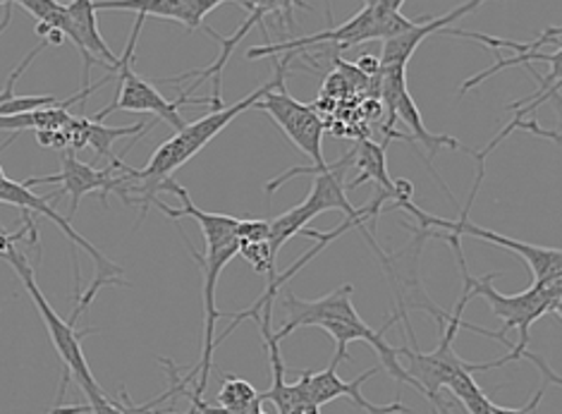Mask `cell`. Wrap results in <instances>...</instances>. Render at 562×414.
Masks as SVG:
<instances>
[{
    "mask_svg": "<svg viewBox=\"0 0 562 414\" xmlns=\"http://www.w3.org/2000/svg\"><path fill=\"white\" fill-rule=\"evenodd\" d=\"M53 105H60L56 97H15L5 103H0V118L44 111V109H53Z\"/></svg>",
    "mask_w": 562,
    "mask_h": 414,
    "instance_id": "20",
    "label": "cell"
},
{
    "mask_svg": "<svg viewBox=\"0 0 562 414\" xmlns=\"http://www.w3.org/2000/svg\"><path fill=\"white\" fill-rule=\"evenodd\" d=\"M0 199H3V204H12V206L24 209V213H38V216L50 219L65 235L70 237L72 245L82 247L89 254V257L93 259V266H97V273H93V283L89 286L87 292H82V295L77 298V306L72 310L70 322L77 324V318L89 310V304L93 302V298H97V292L101 288H105V286H123L125 288L127 286L125 280H123L125 271L120 269L117 264H113L109 257H105V254L99 247H93L85 235H79L72 228V221L70 219H63L60 213L50 206V199H58L56 192L48 194V197H36L32 192V187L24 184V180L22 182L10 180L5 176V170H3V182H0Z\"/></svg>",
    "mask_w": 562,
    "mask_h": 414,
    "instance_id": "9",
    "label": "cell"
},
{
    "mask_svg": "<svg viewBox=\"0 0 562 414\" xmlns=\"http://www.w3.org/2000/svg\"><path fill=\"white\" fill-rule=\"evenodd\" d=\"M225 5V0H101L97 10H123V12H137L144 18H164L176 20L187 30H204V18L209 12Z\"/></svg>",
    "mask_w": 562,
    "mask_h": 414,
    "instance_id": "14",
    "label": "cell"
},
{
    "mask_svg": "<svg viewBox=\"0 0 562 414\" xmlns=\"http://www.w3.org/2000/svg\"><path fill=\"white\" fill-rule=\"evenodd\" d=\"M446 239L454 251V259H458L462 283L472 290L474 298H484L491 304L493 314L505 322L501 336L507 338V331H513V328L519 331V343L513 347V353L503 359H495L493 369L510 365V362H515V359H521V355L527 353V345H529L531 324L539 322L543 314L555 312L558 302L562 300V271L555 276H548L543 280H537V283H533L529 290L519 292V295H501V292L493 288L495 273H488L484 278H474L470 273V269H467L460 237L446 235Z\"/></svg>",
    "mask_w": 562,
    "mask_h": 414,
    "instance_id": "4",
    "label": "cell"
},
{
    "mask_svg": "<svg viewBox=\"0 0 562 414\" xmlns=\"http://www.w3.org/2000/svg\"><path fill=\"white\" fill-rule=\"evenodd\" d=\"M481 0H472V3H464L460 8H454L448 15H440V18H428L426 22H422L419 26H414L407 34L393 38V42H385L383 44V53H381V65L383 68H407L409 58L414 56V51L419 48V44L424 38H428L431 34H443L446 30H450L452 22H458L460 18L470 15V12L479 10Z\"/></svg>",
    "mask_w": 562,
    "mask_h": 414,
    "instance_id": "15",
    "label": "cell"
},
{
    "mask_svg": "<svg viewBox=\"0 0 562 414\" xmlns=\"http://www.w3.org/2000/svg\"><path fill=\"white\" fill-rule=\"evenodd\" d=\"M290 53L285 58H271L273 60V75H276V87L266 93V97L254 105V111H263L273 118V123L285 132L288 139L297 146L302 154H306L314 161V166H297L292 170H285L283 176L273 178L271 182H266L263 190L273 194L276 190H280L288 180L297 178V176H321V172H330L338 168H350L357 161V146L352 152H347L342 158H338L336 164H326L324 158V132H326V123L318 118V113L312 109V105L300 103L297 99H292L288 89H285V72L290 65Z\"/></svg>",
    "mask_w": 562,
    "mask_h": 414,
    "instance_id": "3",
    "label": "cell"
},
{
    "mask_svg": "<svg viewBox=\"0 0 562 414\" xmlns=\"http://www.w3.org/2000/svg\"><path fill=\"white\" fill-rule=\"evenodd\" d=\"M127 412H130V414H149V412H144L142 407H137L135 403H132V405H127Z\"/></svg>",
    "mask_w": 562,
    "mask_h": 414,
    "instance_id": "25",
    "label": "cell"
},
{
    "mask_svg": "<svg viewBox=\"0 0 562 414\" xmlns=\"http://www.w3.org/2000/svg\"><path fill=\"white\" fill-rule=\"evenodd\" d=\"M385 149H387L385 144H376L369 139H361L357 144L355 166L359 168V176L347 184V190H357V187H361V182H376L379 190L385 192L395 202V180L387 176Z\"/></svg>",
    "mask_w": 562,
    "mask_h": 414,
    "instance_id": "17",
    "label": "cell"
},
{
    "mask_svg": "<svg viewBox=\"0 0 562 414\" xmlns=\"http://www.w3.org/2000/svg\"><path fill=\"white\" fill-rule=\"evenodd\" d=\"M239 254L251 264V269L257 273H266L269 278H276V254L271 249V243H247L239 249Z\"/></svg>",
    "mask_w": 562,
    "mask_h": 414,
    "instance_id": "19",
    "label": "cell"
},
{
    "mask_svg": "<svg viewBox=\"0 0 562 414\" xmlns=\"http://www.w3.org/2000/svg\"><path fill=\"white\" fill-rule=\"evenodd\" d=\"M239 243L247 245V243H271V221H263V219H251L239 223V231H237Z\"/></svg>",
    "mask_w": 562,
    "mask_h": 414,
    "instance_id": "21",
    "label": "cell"
},
{
    "mask_svg": "<svg viewBox=\"0 0 562 414\" xmlns=\"http://www.w3.org/2000/svg\"><path fill=\"white\" fill-rule=\"evenodd\" d=\"M87 400H89L87 405L91 407V414H130L127 407L117 405L115 400L109 398V393H105V391L91 393V395H87Z\"/></svg>",
    "mask_w": 562,
    "mask_h": 414,
    "instance_id": "22",
    "label": "cell"
},
{
    "mask_svg": "<svg viewBox=\"0 0 562 414\" xmlns=\"http://www.w3.org/2000/svg\"><path fill=\"white\" fill-rule=\"evenodd\" d=\"M53 184V182H63L60 190L56 192L58 197L70 194V213L68 219L72 221L75 213L79 209V202L91 192H99L101 204L109 206L111 194H117L127 206H132V178L127 176H115V166L109 168H91L89 164L79 161L77 152L68 149L63 154V170L58 176H46V178H30L24 180L26 187L32 184Z\"/></svg>",
    "mask_w": 562,
    "mask_h": 414,
    "instance_id": "11",
    "label": "cell"
},
{
    "mask_svg": "<svg viewBox=\"0 0 562 414\" xmlns=\"http://www.w3.org/2000/svg\"><path fill=\"white\" fill-rule=\"evenodd\" d=\"M261 400V393L245 379L237 377H223V385L218 391V407L233 410V412H247Z\"/></svg>",
    "mask_w": 562,
    "mask_h": 414,
    "instance_id": "18",
    "label": "cell"
},
{
    "mask_svg": "<svg viewBox=\"0 0 562 414\" xmlns=\"http://www.w3.org/2000/svg\"><path fill=\"white\" fill-rule=\"evenodd\" d=\"M144 15H137V22H135V32H132L130 42L125 46V53L120 56V68H117V93L113 103L109 105V109H103L99 115H93V120L97 123H101V120L105 115H111L115 111H127V113H151L156 115L158 120H164V123H168L172 130L182 132L190 123H184V118L180 115V109L182 105H202V103H211V97L209 99H192L190 93L182 91L180 99L176 101H168L164 93H160L149 79H144L135 72V48H137V38L142 34V26H144Z\"/></svg>",
    "mask_w": 562,
    "mask_h": 414,
    "instance_id": "7",
    "label": "cell"
},
{
    "mask_svg": "<svg viewBox=\"0 0 562 414\" xmlns=\"http://www.w3.org/2000/svg\"><path fill=\"white\" fill-rule=\"evenodd\" d=\"M338 367L340 362L338 359H333L330 367L324 371H300V381L294 383V389H297L300 398L312 400L316 407H324L328 403H333L336 398H350L357 407L364 410L367 414H414L409 407H405L403 403H391V405H373L361 393V385H364L369 379L376 377V373L383 369L379 367H371L369 371L361 373L355 381H342L338 377Z\"/></svg>",
    "mask_w": 562,
    "mask_h": 414,
    "instance_id": "12",
    "label": "cell"
},
{
    "mask_svg": "<svg viewBox=\"0 0 562 414\" xmlns=\"http://www.w3.org/2000/svg\"><path fill=\"white\" fill-rule=\"evenodd\" d=\"M548 381H543V385L541 389L537 391V395H533L531 400H529V405L527 407H519V410H510V407H498V405H493V414H533L539 410V405H541V400H543V395H546V389H548Z\"/></svg>",
    "mask_w": 562,
    "mask_h": 414,
    "instance_id": "23",
    "label": "cell"
},
{
    "mask_svg": "<svg viewBox=\"0 0 562 414\" xmlns=\"http://www.w3.org/2000/svg\"><path fill=\"white\" fill-rule=\"evenodd\" d=\"M558 318H560V322H562V300L558 302V306H555V312H553Z\"/></svg>",
    "mask_w": 562,
    "mask_h": 414,
    "instance_id": "26",
    "label": "cell"
},
{
    "mask_svg": "<svg viewBox=\"0 0 562 414\" xmlns=\"http://www.w3.org/2000/svg\"><path fill=\"white\" fill-rule=\"evenodd\" d=\"M0 247H3L5 261L12 266V269L18 271L22 286L26 288V292H30V298H32V302L36 304V310H38V316L44 318V324L48 328V336L53 340V347H56V353H58V357L63 359V365H65V371H70V377L77 381V385H79V389H82L85 395L103 391L101 385L97 383V379H93V373H91V369L87 365L85 350H82V338L91 336L93 328L77 331L75 322H70V318H68V322H65V318H60L56 314V310H53V306L48 304V300L44 298L42 288L36 286L34 266L26 261L24 254L15 247V237L5 233Z\"/></svg>",
    "mask_w": 562,
    "mask_h": 414,
    "instance_id": "5",
    "label": "cell"
},
{
    "mask_svg": "<svg viewBox=\"0 0 562 414\" xmlns=\"http://www.w3.org/2000/svg\"><path fill=\"white\" fill-rule=\"evenodd\" d=\"M36 139L42 146H50V149H65V146H70L68 135H65V130L60 132H36Z\"/></svg>",
    "mask_w": 562,
    "mask_h": 414,
    "instance_id": "24",
    "label": "cell"
},
{
    "mask_svg": "<svg viewBox=\"0 0 562 414\" xmlns=\"http://www.w3.org/2000/svg\"><path fill=\"white\" fill-rule=\"evenodd\" d=\"M403 0H373V3H364L357 15L340 26H330L326 32H318L312 36H300V38H288V42H280L273 46H254L245 53L247 60L257 58H276V53H300L304 48H312L316 44H333L336 51L355 48L367 42H387L391 38V18L395 12L403 10Z\"/></svg>",
    "mask_w": 562,
    "mask_h": 414,
    "instance_id": "8",
    "label": "cell"
},
{
    "mask_svg": "<svg viewBox=\"0 0 562 414\" xmlns=\"http://www.w3.org/2000/svg\"><path fill=\"white\" fill-rule=\"evenodd\" d=\"M276 82L278 79L273 75L271 82H266L257 91H251L247 99L237 101L233 105H225V109H221V111H211L209 115L194 120V123H190L182 132H178L176 137L160 144L156 154L151 156L149 166H146L144 170L132 168L127 172V176L132 178V190H130L132 204L142 206V221L146 219L149 209L158 204V192H166L168 182L172 180L170 178L172 172L182 168L187 161H190V158H194L199 152H202L213 137H218L221 132L231 125L239 113L254 109V105H257L266 97V93L276 87Z\"/></svg>",
    "mask_w": 562,
    "mask_h": 414,
    "instance_id": "2",
    "label": "cell"
},
{
    "mask_svg": "<svg viewBox=\"0 0 562 414\" xmlns=\"http://www.w3.org/2000/svg\"><path fill=\"white\" fill-rule=\"evenodd\" d=\"M481 180H484V164H479L476 180H474L472 194H470V202H467L460 221H448V219L431 216V213L422 211L419 206H414L412 202L393 204L391 209H405V211L412 213V216H417V219H419V231H436V233L443 231V233H448V235H458V237L470 235V237L486 239V243H491V245H498V247H505V249H510V251L519 254V257L525 259L527 266H529V271H531V276H533V283H537V280L548 278V276L560 273V271H562V249H551V247H537V245L519 243V239L505 237V235H501V233L479 228V225H474V223L470 221V209H472L474 199H476V194H479Z\"/></svg>",
    "mask_w": 562,
    "mask_h": 414,
    "instance_id": "10",
    "label": "cell"
},
{
    "mask_svg": "<svg viewBox=\"0 0 562 414\" xmlns=\"http://www.w3.org/2000/svg\"><path fill=\"white\" fill-rule=\"evenodd\" d=\"M182 199V209H170L168 204L158 202L156 209H160L166 213L170 221H180V219H192L199 223V228L204 233L206 239V247H216L223 243H231V239H239L237 231H239V223L243 219H235V216H225V213H209L196 209L190 199V192L184 190L182 184H176V192Z\"/></svg>",
    "mask_w": 562,
    "mask_h": 414,
    "instance_id": "16",
    "label": "cell"
},
{
    "mask_svg": "<svg viewBox=\"0 0 562 414\" xmlns=\"http://www.w3.org/2000/svg\"><path fill=\"white\" fill-rule=\"evenodd\" d=\"M345 170L347 168L321 172V176H316L312 182L310 197H306L300 206H294V209L285 211L283 216L271 221V249L276 257H278V251L283 249V245L290 243L294 235L306 231V223L314 221L316 216H321V213H326V211H342L347 219H369L373 223L379 221L381 211H383V202H387L391 197L379 190L376 197H373L367 206L355 209L350 204V199H347V187L342 182Z\"/></svg>",
    "mask_w": 562,
    "mask_h": 414,
    "instance_id": "6",
    "label": "cell"
},
{
    "mask_svg": "<svg viewBox=\"0 0 562 414\" xmlns=\"http://www.w3.org/2000/svg\"><path fill=\"white\" fill-rule=\"evenodd\" d=\"M68 12H70L68 38H72V44L77 46L79 56H82V63H85V75H82L85 89L93 87L89 82L93 65H99V68H109L111 75L117 77L120 56H115L99 32L97 3H93V0H72V3H68Z\"/></svg>",
    "mask_w": 562,
    "mask_h": 414,
    "instance_id": "13",
    "label": "cell"
},
{
    "mask_svg": "<svg viewBox=\"0 0 562 414\" xmlns=\"http://www.w3.org/2000/svg\"><path fill=\"white\" fill-rule=\"evenodd\" d=\"M283 306H285L288 318H285V324L280 326V331L276 333L278 340H283L285 336H290L292 331H297L302 326H318L326 333H330L333 340H336L338 353L333 359H338V362H342V359L345 362H352V357L347 355V345H350L352 340H364L379 353L381 367L391 373L397 383H407L424 395L422 385L409 377V371H405L403 365H400L403 350H400V347L387 345V340H385V331L400 322L397 312L387 318L381 328H371L355 310L352 286H342L336 292H330V295L310 300V302L294 298V292L288 290Z\"/></svg>",
    "mask_w": 562,
    "mask_h": 414,
    "instance_id": "1",
    "label": "cell"
}]
</instances>
